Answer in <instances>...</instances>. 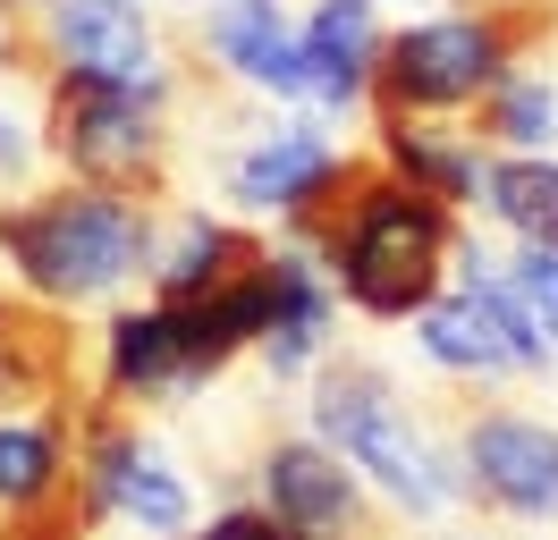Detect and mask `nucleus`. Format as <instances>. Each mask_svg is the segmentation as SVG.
<instances>
[{
	"label": "nucleus",
	"instance_id": "20",
	"mask_svg": "<svg viewBox=\"0 0 558 540\" xmlns=\"http://www.w3.org/2000/svg\"><path fill=\"white\" fill-rule=\"evenodd\" d=\"M119 515H136L144 532H161V540L195 532V499H186V481H178L153 447H136V456H128V472H119Z\"/></svg>",
	"mask_w": 558,
	"mask_h": 540
},
{
	"label": "nucleus",
	"instance_id": "1",
	"mask_svg": "<svg viewBox=\"0 0 558 540\" xmlns=\"http://www.w3.org/2000/svg\"><path fill=\"white\" fill-rule=\"evenodd\" d=\"M288 236L305 254H322V270L339 279V296L364 321H415L457 279V245H465L457 202L407 186L381 152L373 161L339 152V169L288 211Z\"/></svg>",
	"mask_w": 558,
	"mask_h": 540
},
{
	"label": "nucleus",
	"instance_id": "5",
	"mask_svg": "<svg viewBox=\"0 0 558 540\" xmlns=\"http://www.w3.org/2000/svg\"><path fill=\"white\" fill-rule=\"evenodd\" d=\"M314 439L339 447L355 472H373L407 515H440L449 499H465V481H449V465L407 431L389 371L364 364V355H330V364H322V380H314Z\"/></svg>",
	"mask_w": 558,
	"mask_h": 540
},
{
	"label": "nucleus",
	"instance_id": "3",
	"mask_svg": "<svg viewBox=\"0 0 558 540\" xmlns=\"http://www.w3.org/2000/svg\"><path fill=\"white\" fill-rule=\"evenodd\" d=\"M558 42V0H474L449 17L389 34L381 76H373V119L381 110H474L490 85H508L517 68H533V51Z\"/></svg>",
	"mask_w": 558,
	"mask_h": 540
},
{
	"label": "nucleus",
	"instance_id": "2",
	"mask_svg": "<svg viewBox=\"0 0 558 540\" xmlns=\"http://www.w3.org/2000/svg\"><path fill=\"white\" fill-rule=\"evenodd\" d=\"M161 229H170V202L144 195H110V186H51V195L0 202V254L26 279V296L51 304H94L110 296L119 279H144L153 254H161Z\"/></svg>",
	"mask_w": 558,
	"mask_h": 540
},
{
	"label": "nucleus",
	"instance_id": "4",
	"mask_svg": "<svg viewBox=\"0 0 558 540\" xmlns=\"http://www.w3.org/2000/svg\"><path fill=\"white\" fill-rule=\"evenodd\" d=\"M43 144L85 186L170 202V152H178L170 101H144L102 76H51L43 85Z\"/></svg>",
	"mask_w": 558,
	"mask_h": 540
},
{
	"label": "nucleus",
	"instance_id": "10",
	"mask_svg": "<svg viewBox=\"0 0 558 540\" xmlns=\"http://www.w3.org/2000/svg\"><path fill=\"white\" fill-rule=\"evenodd\" d=\"M76 397V321L51 296H0V405Z\"/></svg>",
	"mask_w": 558,
	"mask_h": 540
},
{
	"label": "nucleus",
	"instance_id": "13",
	"mask_svg": "<svg viewBox=\"0 0 558 540\" xmlns=\"http://www.w3.org/2000/svg\"><path fill=\"white\" fill-rule=\"evenodd\" d=\"M330 169H339V144L322 127H305V119H288V127L254 135L238 161H229V202H238V211H263V220H271V211L288 220Z\"/></svg>",
	"mask_w": 558,
	"mask_h": 540
},
{
	"label": "nucleus",
	"instance_id": "21",
	"mask_svg": "<svg viewBox=\"0 0 558 540\" xmlns=\"http://www.w3.org/2000/svg\"><path fill=\"white\" fill-rule=\"evenodd\" d=\"M499 287L524 312V330L542 338V346H558V245H517L499 262Z\"/></svg>",
	"mask_w": 558,
	"mask_h": 540
},
{
	"label": "nucleus",
	"instance_id": "18",
	"mask_svg": "<svg viewBox=\"0 0 558 540\" xmlns=\"http://www.w3.org/2000/svg\"><path fill=\"white\" fill-rule=\"evenodd\" d=\"M483 211L517 245H558V161L550 152H490Z\"/></svg>",
	"mask_w": 558,
	"mask_h": 540
},
{
	"label": "nucleus",
	"instance_id": "23",
	"mask_svg": "<svg viewBox=\"0 0 558 540\" xmlns=\"http://www.w3.org/2000/svg\"><path fill=\"white\" fill-rule=\"evenodd\" d=\"M26 9H43V0H0V17H26Z\"/></svg>",
	"mask_w": 558,
	"mask_h": 540
},
{
	"label": "nucleus",
	"instance_id": "9",
	"mask_svg": "<svg viewBox=\"0 0 558 540\" xmlns=\"http://www.w3.org/2000/svg\"><path fill=\"white\" fill-rule=\"evenodd\" d=\"M204 60H220L238 85L271 101H314V60H305V26H288L279 0H211L195 17Z\"/></svg>",
	"mask_w": 558,
	"mask_h": 540
},
{
	"label": "nucleus",
	"instance_id": "12",
	"mask_svg": "<svg viewBox=\"0 0 558 540\" xmlns=\"http://www.w3.org/2000/svg\"><path fill=\"white\" fill-rule=\"evenodd\" d=\"M263 254H271V245H263L254 229H238V220L170 211L161 254H153V296H161V304H211V296H229Z\"/></svg>",
	"mask_w": 558,
	"mask_h": 540
},
{
	"label": "nucleus",
	"instance_id": "17",
	"mask_svg": "<svg viewBox=\"0 0 558 540\" xmlns=\"http://www.w3.org/2000/svg\"><path fill=\"white\" fill-rule=\"evenodd\" d=\"M69 414H76V397L43 405V414H26V422H0V515H26V506H43V499L69 490V472H76Z\"/></svg>",
	"mask_w": 558,
	"mask_h": 540
},
{
	"label": "nucleus",
	"instance_id": "6",
	"mask_svg": "<svg viewBox=\"0 0 558 540\" xmlns=\"http://www.w3.org/2000/svg\"><path fill=\"white\" fill-rule=\"evenodd\" d=\"M415 338L440 371H465V380H517V371H542L550 346L524 330V312L499 287V262L465 236L457 245V279L415 312Z\"/></svg>",
	"mask_w": 558,
	"mask_h": 540
},
{
	"label": "nucleus",
	"instance_id": "8",
	"mask_svg": "<svg viewBox=\"0 0 558 540\" xmlns=\"http://www.w3.org/2000/svg\"><path fill=\"white\" fill-rule=\"evenodd\" d=\"M457 465H465V499L517 524H550L558 515V431L533 414H474L457 431Z\"/></svg>",
	"mask_w": 558,
	"mask_h": 540
},
{
	"label": "nucleus",
	"instance_id": "15",
	"mask_svg": "<svg viewBox=\"0 0 558 540\" xmlns=\"http://www.w3.org/2000/svg\"><path fill=\"white\" fill-rule=\"evenodd\" d=\"M381 9L373 0H314L305 17V60H314V101H373V76H381Z\"/></svg>",
	"mask_w": 558,
	"mask_h": 540
},
{
	"label": "nucleus",
	"instance_id": "16",
	"mask_svg": "<svg viewBox=\"0 0 558 540\" xmlns=\"http://www.w3.org/2000/svg\"><path fill=\"white\" fill-rule=\"evenodd\" d=\"M330 304H339V279L322 270V254L279 245V312H271V330H263V364L279 380H296L330 346Z\"/></svg>",
	"mask_w": 558,
	"mask_h": 540
},
{
	"label": "nucleus",
	"instance_id": "14",
	"mask_svg": "<svg viewBox=\"0 0 558 540\" xmlns=\"http://www.w3.org/2000/svg\"><path fill=\"white\" fill-rule=\"evenodd\" d=\"M102 380L119 397H186L195 380H186V312L178 304H136V312H119L102 338Z\"/></svg>",
	"mask_w": 558,
	"mask_h": 540
},
{
	"label": "nucleus",
	"instance_id": "19",
	"mask_svg": "<svg viewBox=\"0 0 558 540\" xmlns=\"http://www.w3.org/2000/svg\"><path fill=\"white\" fill-rule=\"evenodd\" d=\"M465 119H474V135H483L490 152H550V135H558V85H550V76H533V68H517V76L490 85Z\"/></svg>",
	"mask_w": 558,
	"mask_h": 540
},
{
	"label": "nucleus",
	"instance_id": "22",
	"mask_svg": "<svg viewBox=\"0 0 558 540\" xmlns=\"http://www.w3.org/2000/svg\"><path fill=\"white\" fill-rule=\"evenodd\" d=\"M26 169V135H17V119L0 110V177H17Z\"/></svg>",
	"mask_w": 558,
	"mask_h": 540
},
{
	"label": "nucleus",
	"instance_id": "7",
	"mask_svg": "<svg viewBox=\"0 0 558 540\" xmlns=\"http://www.w3.org/2000/svg\"><path fill=\"white\" fill-rule=\"evenodd\" d=\"M254 499L271 506L296 540H398L381 515L364 506L355 465L339 447H322V439H279V447H263Z\"/></svg>",
	"mask_w": 558,
	"mask_h": 540
},
{
	"label": "nucleus",
	"instance_id": "11",
	"mask_svg": "<svg viewBox=\"0 0 558 540\" xmlns=\"http://www.w3.org/2000/svg\"><path fill=\"white\" fill-rule=\"evenodd\" d=\"M373 135H381V161L407 186H423V195H440V202H483L490 144L474 135V119L457 127V119H432V110H381Z\"/></svg>",
	"mask_w": 558,
	"mask_h": 540
}]
</instances>
